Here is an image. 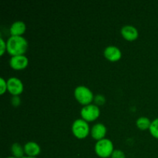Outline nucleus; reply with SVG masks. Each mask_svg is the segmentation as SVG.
Listing matches in <instances>:
<instances>
[{
	"instance_id": "obj_1",
	"label": "nucleus",
	"mask_w": 158,
	"mask_h": 158,
	"mask_svg": "<svg viewBox=\"0 0 158 158\" xmlns=\"http://www.w3.org/2000/svg\"><path fill=\"white\" fill-rule=\"evenodd\" d=\"M7 52L12 56L24 55L28 49V42L23 36H12L6 42Z\"/></svg>"
},
{
	"instance_id": "obj_2",
	"label": "nucleus",
	"mask_w": 158,
	"mask_h": 158,
	"mask_svg": "<svg viewBox=\"0 0 158 158\" xmlns=\"http://www.w3.org/2000/svg\"><path fill=\"white\" fill-rule=\"evenodd\" d=\"M74 97L79 103L83 106L92 103L94 100V96L89 88L86 86H78L74 89Z\"/></svg>"
},
{
	"instance_id": "obj_3",
	"label": "nucleus",
	"mask_w": 158,
	"mask_h": 158,
	"mask_svg": "<svg viewBox=\"0 0 158 158\" xmlns=\"http://www.w3.org/2000/svg\"><path fill=\"white\" fill-rule=\"evenodd\" d=\"M96 154L100 158H109L114 151L113 142L110 139L104 138L98 140L94 147Z\"/></svg>"
},
{
	"instance_id": "obj_4",
	"label": "nucleus",
	"mask_w": 158,
	"mask_h": 158,
	"mask_svg": "<svg viewBox=\"0 0 158 158\" xmlns=\"http://www.w3.org/2000/svg\"><path fill=\"white\" fill-rule=\"evenodd\" d=\"M90 130L88 122L82 118L74 120L71 127V131L74 137L80 140L86 138L90 134Z\"/></svg>"
},
{
	"instance_id": "obj_5",
	"label": "nucleus",
	"mask_w": 158,
	"mask_h": 158,
	"mask_svg": "<svg viewBox=\"0 0 158 158\" xmlns=\"http://www.w3.org/2000/svg\"><path fill=\"white\" fill-rule=\"evenodd\" d=\"M100 115V110L98 106L96 104L86 105L82 107L80 110V116L82 119L86 122H93L97 120Z\"/></svg>"
},
{
	"instance_id": "obj_6",
	"label": "nucleus",
	"mask_w": 158,
	"mask_h": 158,
	"mask_svg": "<svg viewBox=\"0 0 158 158\" xmlns=\"http://www.w3.org/2000/svg\"><path fill=\"white\" fill-rule=\"evenodd\" d=\"M8 92L13 96H19L24 90V85L20 79L10 77L7 80Z\"/></svg>"
},
{
	"instance_id": "obj_7",
	"label": "nucleus",
	"mask_w": 158,
	"mask_h": 158,
	"mask_svg": "<svg viewBox=\"0 0 158 158\" xmlns=\"http://www.w3.org/2000/svg\"><path fill=\"white\" fill-rule=\"evenodd\" d=\"M29 65V60L25 55L11 56L9 60V66L15 70H23Z\"/></svg>"
},
{
	"instance_id": "obj_8",
	"label": "nucleus",
	"mask_w": 158,
	"mask_h": 158,
	"mask_svg": "<svg viewBox=\"0 0 158 158\" xmlns=\"http://www.w3.org/2000/svg\"><path fill=\"white\" fill-rule=\"evenodd\" d=\"M103 56L107 60L110 62H117L121 59L122 52L117 46H109L105 48Z\"/></svg>"
},
{
	"instance_id": "obj_9",
	"label": "nucleus",
	"mask_w": 158,
	"mask_h": 158,
	"mask_svg": "<svg viewBox=\"0 0 158 158\" xmlns=\"http://www.w3.org/2000/svg\"><path fill=\"white\" fill-rule=\"evenodd\" d=\"M120 33L124 40L130 42L134 41L139 36V32L137 29L131 25H127V26H123L120 30Z\"/></svg>"
},
{
	"instance_id": "obj_10",
	"label": "nucleus",
	"mask_w": 158,
	"mask_h": 158,
	"mask_svg": "<svg viewBox=\"0 0 158 158\" xmlns=\"http://www.w3.org/2000/svg\"><path fill=\"white\" fill-rule=\"evenodd\" d=\"M106 126L102 123H95L94 126L92 127L90 130V134L91 137L96 140L97 141L102 140V139L105 138V136L106 134Z\"/></svg>"
},
{
	"instance_id": "obj_11",
	"label": "nucleus",
	"mask_w": 158,
	"mask_h": 158,
	"mask_svg": "<svg viewBox=\"0 0 158 158\" xmlns=\"http://www.w3.org/2000/svg\"><path fill=\"white\" fill-rule=\"evenodd\" d=\"M24 151L26 156L37 157L41 153V148L35 141H29L25 143Z\"/></svg>"
},
{
	"instance_id": "obj_12",
	"label": "nucleus",
	"mask_w": 158,
	"mask_h": 158,
	"mask_svg": "<svg viewBox=\"0 0 158 158\" xmlns=\"http://www.w3.org/2000/svg\"><path fill=\"white\" fill-rule=\"evenodd\" d=\"M26 25L23 21H15L9 28V33L12 36H23L26 32Z\"/></svg>"
},
{
	"instance_id": "obj_13",
	"label": "nucleus",
	"mask_w": 158,
	"mask_h": 158,
	"mask_svg": "<svg viewBox=\"0 0 158 158\" xmlns=\"http://www.w3.org/2000/svg\"><path fill=\"white\" fill-rule=\"evenodd\" d=\"M11 153L12 156L16 158H23L25 157L24 147L19 143H14L11 147Z\"/></svg>"
},
{
	"instance_id": "obj_14",
	"label": "nucleus",
	"mask_w": 158,
	"mask_h": 158,
	"mask_svg": "<svg viewBox=\"0 0 158 158\" xmlns=\"http://www.w3.org/2000/svg\"><path fill=\"white\" fill-rule=\"evenodd\" d=\"M151 122L149 118L146 117H140L136 121V126L140 131H147L150 129Z\"/></svg>"
},
{
	"instance_id": "obj_15",
	"label": "nucleus",
	"mask_w": 158,
	"mask_h": 158,
	"mask_svg": "<svg viewBox=\"0 0 158 158\" xmlns=\"http://www.w3.org/2000/svg\"><path fill=\"white\" fill-rule=\"evenodd\" d=\"M149 131L153 137L158 139V117L151 122Z\"/></svg>"
},
{
	"instance_id": "obj_16",
	"label": "nucleus",
	"mask_w": 158,
	"mask_h": 158,
	"mask_svg": "<svg viewBox=\"0 0 158 158\" xmlns=\"http://www.w3.org/2000/svg\"><path fill=\"white\" fill-rule=\"evenodd\" d=\"M94 101L97 106H103L105 103V102H106V98L103 95H101V94H98V95H97L94 97Z\"/></svg>"
},
{
	"instance_id": "obj_17",
	"label": "nucleus",
	"mask_w": 158,
	"mask_h": 158,
	"mask_svg": "<svg viewBox=\"0 0 158 158\" xmlns=\"http://www.w3.org/2000/svg\"><path fill=\"white\" fill-rule=\"evenodd\" d=\"M0 89H1V92L0 94L3 95L6 91H8V86H7V80H5L4 78H0Z\"/></svg>"
},
{
	"instance_id": "obj_18",
	"label": "nucleus",
	"mask_w": 158,
	"mask_h": 158,
	"mask_svg": "<svg viewBox=\"0 0 158 158\" xmlns=\"http://www.w3.org/2000/svg\"><path fill=\"white\" fill-rule=\"evenodd\" d=\"M110 158H126V155L121 150H114Z\"/></svg>"
},
{
	"instance_id": "obj_19",
	"label": "nucleus",
	"mask_w": 158,
	"mask_h": 158,
	"mask_svg": "<svg viewBox=\"0 0 158 158\" xmlns=\"http://www.w3.org/2000/svg\"><path fill=\"white\" fill-rule=\"evenodd\" d=\"M0 56L4 55L5 52L7 51V46H6V42L3 40L2 37H0Z\"/></svg>"
},
{
	"instance_id": "obj_20",
	"label": "nucleus",
	"mask_w": 158,
	"mask_h": 158,
	"mask_svg": "<svg viewBox=\"0 0 158 158\" xmlns=\"http://www.w3.org/2000/svg\"><path fill=\"white\" fill-rule=\"evenodd\" d=\"M11 103L13 106H19L21 104V99H20L19 96H13L11 99Z\"/></svg>"
},
{
	"instance_id": "obj_21",
	"label": "nucleus",
	"mask_w": 158,
	"mask_h": 158,
	"mask_svg": "<svg viewBox=\"0 0 158 158\" xmlns=\"http://www.w3.org/2000/svg\"><path fill=\"white\" fill-rule=\"evenodd\" d=\"M23 158H38V157H28V156H25Z\"/></svg>"
},
{
	"instance_id": "obj_22",
	"label": "nucleus",
	"mask_w": 158,
	"mask_h": 158,
	"mask_svg": "<svg viewBox=\"0 0 158 158\" xmlns=\"http://www.w3.org/2000/svg\"><path fill=\"white\" fill-rule=\"evenodd\" d=\"M6 158H16V157H13V156H12V157H6Z\"/></svg>"
}]
</instances>
